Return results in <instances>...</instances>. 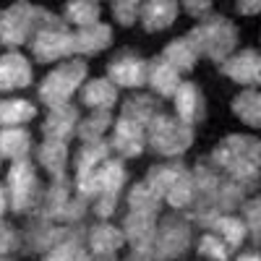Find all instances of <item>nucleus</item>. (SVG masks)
Wrapping results in <instances>:
<instances>
[{"instance_id": "nucleus-17", "label": "nucleus", "mask_w": 261, "mask_h": 261, "mask_svg": "<svg viewBox=\"0 0 261 261\" xmlns=\"http://www.w3.org/2000/svg\"><path fill=\"white\" fill-rule=\"evenodd\" d=\"M81 105L94 113H110L118 105V86L110 79H89L81 86Z\"/></svg>"}, {"instance_id": "nucleus-34", "label": "nucleus", "mask_w": 261, "mask_h": 261, "mask_svg": "<svg viewBox=\"0 0 261 261\" xmlns=\"http://www.w3.org/2000/svg\"><path fill=\"white\" fill-rule=\"evenodd\" d=\"M110 11H113V18L125 29L134 27L141 18V3H136V0H115V3H110Z\"/></svg>"}, {"instance_id": "nucleus-27", "label": "nucleus", "mask_w": 261, "mask_h": 261, "mask_svg": "<svg viewBox=\"0 0 261 261\" xmlns=\"http://www.w3.org/2000/svg\"><path fill=\"white\" fill-rule=\"evenodd\" d=\"M232 115L246 123L248 128H261V92L258 89H246L230 102Z\"/></svg>"}, {"instance_id": "nucleus-13", "label": "nucleus", "mask_w": 261, "mask_h": 261, "mask_svg": "<svg viewBox=\"0 0 261 261\" xmlns=\"http://www.w3.org/2000/svg\"><path fill=\"white\" fill-rule=\"evenodd\" d=\"M32 81H34V71L24 53L11 50L0 55V94L27 89Z\"/></svg>"}, {"instance_id": "nucleus-7", "label": "nucleus", "mask_w": 261, "mask_h": 261, "mask_svg": "<svg viewBox=\"0 0 261 261\" xmlns=\"http://www.w3.org/2000/svg\"><path fill=\"white\" fill-rule=\"evenodd\" d=\"M125 178H128L125 165L120 160H107L94 172H89V175L76 178V193L86 204H89V199L97 201L99 196H120V188L125 186Z\"/></svg>"}, {"instance_id": "nucleus-19", "label": "nucleus", "mask_w": 261, "mask_h": 261, "mask_svg": "<svg viewBox=\"0 0 261 261\" xmlns=\"http://www.w3.org/2000/svg\"><path fill=\"white\" fill-rule=\"evenodd\" d=\"M146 84L151 86V92H154L157 97L172 99L175 92H178V86L183 84V79L167 60H162V55H157V58L149 60V79H146Z\"/></svg>"}, {"instance_id": "nucleus-24", "label": "nucleus", "mask_w": 261, "mask_h": 261, "mask_svg": "<svg viewBox=\"0 0 261 261\" xmlns=\"http://www.w3.org/2000/svg\"><path fill=\"white\" fill-rule=\"evenodd\" d=\"M206 227H209V232L220 235L232 251L241 248L243 241H246V235H248V227L243 222V217H235V214H220V217H214Z\"/></svg>"}, {"instance_id": "nucleus-23", "label": "nucleus", "mask_w": 261, "mask_h": 261, "mask_svg": "<svg viewBox=\"0 0 261 261\" xmlns=\"http://www.w3.org/2000/svg\"><path fill=\"white\" fill-rule=\"evenodd\" d=\"M37 118V105L21 97L0 99V128H21Z\"/></svg>"}, {"instance_id": "nucleus-6", "label": "nucleus", "mask_w": 261, "mask_h": 261, "mask_svg": "<svg viewBox=\"0 0 261 261\" xmlns=\"http://www.w3.org/2000/svg\"><path fill=\"white\" fill-rule=\"evenodd\" d=\"M6 188H8V199H11V209L16 214H29L37 212L42 204V186L37 178V167L29 160L21 162H11L8 175H6Z\"/></svg>"}, {"instance_id": "nucleus-10", "label": "nucleus", "mask_w": 261, "mask_h": 261, "mask_svg": "<svg viewBox=\"0 0 261 261\" xmlns=\"http://www.w3.org/2000/svg\"><path fill=\"white\" fill-rule=\"evenodd\" d=\"M154 248H157L160 261L180 258L191 248V225L183 217H167V220H162V225L157 227Z\"/></svg>"}, {"instance_id": "nucleus-31", "label": "nucleus", "mask_w": 261, "mask_h": 261, "mask_svg": "<svg viewBox=\"0 0 261 261\" xmlns=\"http://www.w3.org/2000/svg\"><path fill=\"white\" fill-rule=\"evenodd\" d=\"M110 125H113V113H92L89 118L79 120L76 136H79L84 144L105 141V134H107V128H110Z\"/></svg>"}, {"instance_id": "nucleus-22", "label": "nucleus", "mask_w": 261, "mask_h": 261, "mask_svg": "<svg viewBox=\"0 0 261 261\" xmlns=\"http://www.w3.org/2000/svg\"><path fill=\"white\" fill-rule=\"evenodd\" d=\"M162 60H167L172 68L183 76V73H191L193 65L199 63V53H196L193 42L188 37H175L162 47Z\"/></svg>"}, {"instance_id": "nucleus-5", "label": "nucleus", "mask_w": 261, "mask_h": 261, "mask_svg": "<svg viewBox=\"0 0 261 261\" xmlns=\"http://www.w3.org/2000/svg\"><path fill=\"white\" fill-rule=\"evenodd\" d=\"M86 63L81 58L73 60H65L60 63L58 68H53L39 84V102H45L50 110L53 107H63V105H71V97L76 92H81V86L86 84Z\"/></svg>"}, {"instance_id": "nucleus-42", "label": "nucleus", "mask_w": 261, "mask_h": 261, "mask_svg": "<svg viewBox=\"0 0 261 261\" xmlns=\"http://www.w3.org/2000/svg\"><path fill=\"white\" fill-rule=\"evenodd\" d=\"M0 160H3V157H0Z\"/></svg>"}, {"instance_id": "nucleus-30", "label": "nucleus", "mask_w": 261, "mask_h": 261, "mask_svg": "<svg viewBox=\"0 0 261 261\" xmlns=\"http://www.w3.org/2000/svg\"><path fill=\"white\" fill-rule=\"evenodd\" d=\"M128 206H130V212L157 217V214H160V206H162V196L151 188L146 180H141V183H136L134 188H130V193H128Z\"/></svg>"}, {"instance_id": "nucleus-28", "label": "nucleus", "mask_w": 261, "mask_h": 261, "mask_svg": "<svg viewBox=\"0 0 261 261\" xmlns=\"http://www.w3.org/2000/svg\"><path fill=\"white\" fill-rule=\"evenodd\" d=\"M99 16H102V6L94 3V0H71L63 8V21L65 24H73L76 29L99 24Z\"/></svg>"}, {"instance_id": "nucleus-1", "label": "nucleus", "mask_w": 261, "mask_h": 261, "mask_svg": "<svg viewBox=\"0 0 261 261\" xmlns=\"http://www.w3.org/2000/svg\"><path fill=\"white\" fill-rule=\"evenodd\" d=\"M212 165L225 172L227 180L248 191L261 178V141L246 134H227L214 146Z\"/></svg>"}, {"instance_id": "nucleus-32", "label": "nucleus", "mask_w": 261, "mask_h": 261, "mask_svg": "<svg viewBox=\"0 0 261 261\" xmlns=\"http://www.w3.org/2000/svg\"><path fill=\"white\" fill-rule=\"evenodd\" d=\"M45 261H89V256H86L79 238L71 235V238H65L63 243H58L55 248H50Z\"/></svg>"}, {"instance_id": "nucleus-14", "label": "nucleus", "mask_w": 261, "mask_h": 261, "mask_svg": "<svg viewBox=\"0 0 261 261\" xmlns=\"http://www.w3.org/2000/svg\"><path fill=\"white\" fill-rule=\"evenodd\" d=\"M172 102H175V115L188 125H196V123H201L206 118V102H204V94L199 89V84L183 81L178 86L175 97H172Z\"/></svg>"}, {"instance_id": "nucleus-39", "label": "nucleus", "mask_w": 261, "mask_h": 261, "mask_svg": "<svg viewBox=\"0 0 261 261\" xmlns=\"http://www.w3.org/2000/svg\"><path fill=\"white\" fill-rule=\"evenodd\" d=\"M235 261H261V256L258 253H241Z\"/></svg>"}, {"instance_id": "nucleus-37", "label": "nucleus", "mask_w": 261, "mask_h": 261, "mask_svg": "<svg viewBox=\"0 0 261 261\" xmlns=\"http://www.w3.org/2000/svg\"><path fill=\"white\" fill-rule=\"evenodd\" d=\"M235 8H238V13H243V16H258L261 13V0H238L235 3Z\"/></svg>"}, {"instance_id": "nucleus-9", "label": "nucleus", "mask_w": 261, "mask_h": 261, "mask_svg": "<svg viewBox=\"0 0 261 261\" xmlns=\"http://www.w3.org/2000/svg\"><path fill=\"white\" fill-rule=\"evenodd\" d=\"M107 79L123 89H141L149 79V60L136 50H120L107 63Z\"/></svg>"}, {"instance_id": "nucleus-11", "label": "nucleus", "mask_w": 261, "mask_h": 261, "mask_svg": "<svg viewBox=\"0 0 261 261\" xmlns=\"http://www.w3.org/2000/svg\"><path fill=\"white\" fill-rule=\"evenodd\" d=\"M220 73L227 76L235 84H243V86H251V89H258V86H261V53L253 50V47H246L241 53H232L220 65Z\"/></svg>"}, {"instance_id": "nucleus-41", "label": "nucleus", "mask_w": 261, "mask_h": 261, "mask_svg": "<svg viewBox=\"0 0 261 261\" xmlns=\"http://www.w3.org/2000/svg\"><path fill=\"white\" fill-rule=\"evenodd\" d=\"M0 261H11V258H3V256H0Z\"/></svg>"}, {"instance_id": "nucleus-18", "label": "nucleus", "mask_w": 261, "mask_h": 261, "mask_svg": "<svg viewBox=\"0 0 261 261\" xmlns=\"http://www.w3.org/2000/svg\"><path fill=\"white\" fill-rule=\"evenodd\" d=\"M79 107L73 105H63V107H53L50 115L42 123V134L45 139H55V141H68L76 128H79Z\"/></svg>"}, {"instance_id": "nucleus-3", "label": "nucleus", "mask_w": 261, "mask_h": 261, "mask_svg": "<svg viewBox=\"0 0 261 261\" xmlns=\"http://www.w3.org/2000/svg\"><path fill=\"white\" fill-rule=\"evenodd\" d=\"M29 47L37 63H55L73 55V32H68L65 21L50 11H42L39 24L29 39Z\"/></svg>"}, {"instance_id": "nucleus-33", "label": "nucleus", "mask_w": 261, "mask_h": 261, "mask_svg": "<svg viewBox=\"0 0 261 261\" xmlns=\"http://www.w3.org/2000/svg\"><path fill=\"white\" fill-rule=\"evenodd\" d=\"M230 253H232V248L222 241L220 235H214V232L201 235V241H199V256H204L209 261H227Z\"/></svg>"}, {"instance_id": "nucleus-35", "label": "nucleus", "mask_w": 261, "mask_h": 261, "mask_svg": "<svg viewBox=\"0 0 261 261\" xmlns=\"http://www.w3.org/2000/svg\"><path fill=\"white\" fill-rule=\"evenodd\" d=\"M243 222H246L248 232L253 235V241H261V196L248 199L243 204Z\"/></svg>"}, {"instance_id": "nucleus-29", "label": "nucleus", "mask_w": 261, "mask_h": 261, "mask_svg": "<svg viewBox=\"0 0 261 261\" xmlns=\"http://www.w3.org/2000/svg\"><path fill=\"white\" fill-rule=\"evenodd\" d=\"M110 160V144L107 141H92V144H84L76 154V178H84L94 172L102 162Z\"/></svg>"}, {"instance_id": "nucleus-40", "label": "nucleus", "mask_w": 261, "mask_h": 261, "mask_svg": "<svg viewBox=\"0 0 261 261\" xmlns=\"http://www.w3.org/2000/svg\"><path fill=\"white\" fill-rule=\"evenodd\" d=\"M89 261H115V256H92Z\"/></svg>"}, {"instance_id": "nucleus-20", "label": "nucleus", "mask_w": 261, "mask_h": 261, "mask_svg": "<svg viewBox=\"0 0 261 261\" xmlns=\"http://www.w3.org/2000/svg\"><path fill=\"white\" fill-rule=\"evenodd\" d=\"M37 160L53 175V183L65 180V167H68V141L45 139L39 144V149H37Z\"/></svg>"}, {"instance_id": "nucleus-25", "label": "nucleus", "mask_w": 261, "mask_h": 261, "mask_svg": "<svg viewBox=\"0 0 261 261\" xmlns=\"http://www.w3.org/2000/svg\"><path fill=\"white\" fill-rule=\"evenodd\" d=\"M160 113H162V110H160V102L151 97V94H130V97L123 102L120 118H128V120H134V123H139V125L146 128Z\"/></svg>"}, {"instance_id": "nucleus-21", "label": "nucleus", "mask_w": 261, "mask_h": 261, "mask_svg": "<svg viewBox=\"0 0 261 261\" xmlns=\"http://www.w3.org/2000/svg\"><path fill=\"white\" fill-rule=\"evenodd\" d=\"M125 243V235L123 230L113 227L110 222H99L89 230V235H86V246L92 248L94 256H115Z\"/></svg>"}, {"instance_id": "nucleus-8", "label": "nucleus", "mask_w": 261, "mask_h": 261, "mask_svg": "<svg viewBox=\"0 0 261 261\" xmlns=\"http://www.w3.org/2000/svg\"><path fill=\"white\" fill-rule=\"evenodd\" d=\"M45 8L32 6V3H13L6 11H0V42L8 47H18L24 42L32 39L37 24H39V16Z\"/></svg>"}, {"instance_id": "nucleus-2", "label": "nucleus", "mask_w": 261, "mask_h": 261, "mask_svg": "<svg viewBox=\"0 0 261 261\" xmlns=\"http://www.w3.org/2000/svg\"><path fill=\"white\" fill-rule=\"evenodd\" d=\"M199 55H206L214 63H225L238 45V29L230 18L220 16V13H209L206 18H201L199 27H193L186 34Z\"/></svg>"}, {"instance_id": "nucleus-38", "label": "nucleus", "mask_w": 261, "mask_h": 261, "mask_svg": "<svg viewBox=\"0 0 261 261\" xmlns=\"http://www.w3.org/2000/svg\"><path fill=\"white\" fill-rule=\"evenodd\" d=\"M6 209H11V199H8V188L0 186V220H3Z\"/></svg>"}, {"instance_id": "nucleus-12", "label": "nucleus", "mask_w": 261, "mask_h": 261, "mask_svg": "<svg viewBox=\"0 0 261 261\" xmlns=\"http://www.w3.org/2000/svg\"><path fill=\"white\" fill-rule=\"evenodd\" d=\"M110 149L123 160H136L144 154L146 149V128L128 120V118H118L113 123V139H110Z\"/></svg>"}, {"instance_id": "nucleus-4", "label": "nucleus", "mask_w": 261, "mask_h": 261, "mask_svg": "<svg viewBox=\"0 0 261 261\" xmlns=\"http://www.w3.org/2000/svg\"><path fill=\"white\" fill-rule=\"evenodd\" d=\"M146 144L160 157H183L193 146V125L183 123L178 115L160 113L146 125Z\"/></svg>"}, {"instance_id": "nucleus-15", "label": "nucleus", "mask_w": 261, "mask_h": 261, "mask_svg": "<svg viewBox=\"0 0 261 261\" xmlns=\"http://www.w3.org/2000/svg\"><path fill=\"white\" fill-rule=\"evenodd\" d=\"M180 16V3L175 0H149V3H141V27L149 34H157L170 29Z\"/></svg>"}, {"instance_id": "nucleus-36", "label": "nucleus", "mask_w": 261, "mask_h": 261, "mask_svg": "<svg viewBox=\"0 0 261 261\" xmlns=\"http://www.w3.org/2000/svg\"><path fill=\"white\" fill-rule=\"evenodd\" d=\"M180 8H186V13L193 16V18H206L209 11H212V3L209 0H204V3H193V0H188V3H183Z\"/></svg>"}, {"instance_id": "nucleus-16", "label": "nucleus", "mask_w": 261, "mask_h": 261, "mask_svg": "<svg viewBox=\"0 0 261 261\" xmlns=\"http://www.w3.org/2000/svg\"><path fill=\"white\" fill-rule=\"evenodd\" d=\"M110 45H113V29H110V24H102V21L94 27L73 32V55L94 58V55L105 53Z\"/></svg>"}, {"instance_id": "nucleus-26", "label": "nucleus", "mask_w": 261, "mask_h": 261, "mask_svg": "<svg viewBox=\"0 0 261 261\" xmlns=\"http://www.w3.org/2000/svg\"><path fill=\"white\" fill-rule=\"evenodd\" d=\"M32 149V136L24 128H3L0 130V157H6L11 162L29 160Z\"/></svg>"}]
</instances>
